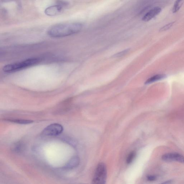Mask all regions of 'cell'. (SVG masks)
<instances>
[{
	"mask_svg": "<svg viewBox=\"0 0 184 184\" xmlns=\"http://www.w3.org/2000/svg\"><path fill=\"white\" fill-rule=\"evenodd\" d=\"M82 27V25L78 23L60 24L51 27L48 31V34L54 38L68 36L78 33Z\"/></svg>",
	"mask_w": 184,
	"mask_h": 184,
	"instance_id": "1",
	"label": "cell"
},
{
	"mask_svg": "<svg viewBox=\"0 0 184 184\" xmlns=\"http://www.w3.org/2000/svg\"><path fill=\"white\" fill-rule=\"evenodd\" d=\"M40 61V59L38 58H30L21 62L6 65L3 67V70L7 73L16 72L38 64Z\"/></svg>",
	"mask_w": 184,
	"mask_h": 184,
	"instance_id": "2",
	"label": "cell"
},
{
	"mask_svg": "<svg viewBox=\"0 0 184 184\" xmlns=\"http://www.w3.org/2000/svg\"><path fill=\"white\" fill-rule=\"evenodd\" d=\"M107 177V171L106 167L103 163L98 164L96 169L93 183L97 184H105Z\"/></svg>",
	"mask_w": 184,
	"mask_h": 184,
	"instance_id": "3",
	"label": "cell"
},
{
	"mask_svg": "<svg viewBox=\"0 0 184 184\" xmlns=\"http://www.w3.org/2000/svg\"><path fill=\"white\" fill-rule=\"evenodd\" d=\"M63 127L58 123H53L46 127L42 132L41 134L47 136L59 135L63 131Z\"/></svg>",
	"mask_w": 184,
	"mask_h": 184,
	"instance_id": "4",
	"label": "cell"
},
{
	"mask_svg": "<svg viewBox=\"0 0 184 184\" xmlns=\"http://www.w3.org/2000/svg\"><path fill=\"white\" fill-rule=\"evenodd\" d=\"M162 160L167 162H177L184 164V156L175 152L167 153L162 156Z\"/></svg>",
	"mask_w": 184,
	"mask_h": 184,
	"instance_id": "5",
	"label": "cell"
},
{
	"mask_svg": "<svg viewBox=\"0 0 184 184\" xmlns=\"http://www.w3.org/2000/svg\"><path fill=\"white\" fill-rule=\"evenodd\" d=\"M62 6L60 5L50 6L46 8L45 13L46 15L49 16L57 15L61 12Z\"/></svg>",
	"mask_w": 184,
	"mask_h": 184,
	"instance_id": "6",
	"label": "cell"
},
{
	"mask_svg": "<svg viewBox=\"0 0 184 184\" xmlns=\"http://www.w3.org/2000/svg\"><path fill=\"white\" fill-rule=\"evenodd\" d=\"M162 9L159 7H156L150 10L143 17L142 20L144 22H148L159 14Z\"/></svg>",
	"mask_w": 184,
	"mask_h": 184,
	"instance_id": "7",
	"label": "cell"
},
{
	"mask_svg": "<svg viewBox=\"0 0 184 184\" xmlns=\"http://www.w3.org/2000/svg\"><path fill=\"white\" fill-rule=\"evenodd\" d=\"M79 163V159L78 157L75 156L69 160L63 168L64 169H72L76 168Z\"/></svg>",
	"mask_w": 184,
	"mask_h": 184,
	"instance_id": "8",
	"label": "cell"
},
{
	"mask_svg": "<svg viewBox=\"0 0 184 184\" xmlns=\"http://www.w3.org/2000/svg\"><path fill=\"white\" fill-rule=\"evenodd\" d=\"M4 120L8 122L22 125L30 124L33 122V121L32 120H23V119H6Z\"/></svg>",
	"mask_w": 184,
	"mask_h": 184,
	"instance_id": "9",
	"label": "cell"
},
{
	"mask_svg": "<svg viewBox=\"0 0 184 184\" xmlns=\"http://www.w3.org/2000/svg\"><path fill=\"white\" fill-rule=\"evenodd\" d=\"M25 145L21 141H19L14 144L12 146V150L16 153H20L24 150Z\"/></svg>",
	"mask_w": 184,
	"mask_h": 184,
	"instance_id": "10",
	"label": "cell"
},
{
	"mask_svg": "<svg viewBox=\"0 0 184 184\" xmlns=\"http://www.w3.org/2000/svg\"><path fill=\"white\" fill-rule=\"evenodd\" d=\"M166 77V75L164 74H159L155 75V76L148 79V80L146 81L145 84H149V83L154 82H155V81L164 78Z\"/></svg>",
	"mask_w": 184,
	"mask_h": 184,
	"instance_id": "11",
	"label": "cell"
},
{
	"mask_svg": "<svg viewBox=\"0 0 184 184\" xmlns=\"http://www.w3.org/2000/svg\"><path fill=\"white\" fill-rule=\"evenodd\" d=\"M184 2V1L183 0H176L173 6L172 9V12L173 13H176L179 11L183 5Z\"/></svg>",
	"mask_w": 184,
	"mask_h": 184,
	"instance_id": "12",
	"label": "cell"
},
{
	"mask_svg": "<svg viewBox=\"0 0 184 184\" xmlns=\"http://www.w3.org/2000/svg\"><path fill=\"white\" fill-rule=\"evenodd\" d=\"M136 155V153L135 151L131 152V153L128 155V156H127L126 160L127 163L128 164L131 163L133 162L134 159L135 158Z\"/></svg>",
	"mask_w": 184,
	"mask_h": 184,
	"instance_id": "13",
	"label": "cell"
},
{
	"mask_svg": "<svg viewBox=\"0 0 184 184\" xmlns=\"http://www.w3.org/2000/svg\"><path fill=\"white\" fill-rule=\"evenodd\" d=\"M174 23L175 22H171L163 26L162 28L160 29L159 31L160 32H163V31H166L169 30V29H170L172 27L173 25L174 24Z\"/></svg>",
	"mask_w": 184,
	"mask_h": 184,
	"instance_id": "14",
	"label": "cell"
},
{
	"mask_svg": "<svg viewBox=\"0 0 184 184\" xmlns=\"http://www.w3.org/2000/svg\"><path fill=\"white\" fill-rule=\"evenodd\" d=\"M129 51V49L125 50V51L123 52H121L120 53L116 54L115 55V56H116V57H120V56H122L128 53Z\"/></svg>",
	"mask_w": 184,
	"mask_h": 184,
	"instance_id": "15",
	"label": "cell"
},
{
	"mask_svg": "<svg viewBox=\"0 0 184 184\" xmlns=\"http://www.w3.org/2000/svg\"><path fill=\"white\" fill-rule=\"evenodd\" d=\"M147 179L149 181H152L155 180L156 177L155 175H149Z\"/></svg>",
	"mask_w": 184,
	"mask_h": 184,
	"instance_id": "16",
	"label": "cell"
},
{
	"mask_svg": "<svg viewBox=\"0 0 184 184\" xmlns=\"http://www.w3.org/2000/svg\"><path fill=\"white\" fill-rule=\"evenodd\" d=\"M1 1L3 2H8L13 1L14 0H1Z\"/></svg>",
	"mask_w": 184,
	"mask_h": 184,
	"instance_id": "17",
	"label": "cell"
},
{
	"mask_svg": "<svg viewBox=\"0 0 184 184\" xmlns=\"http://www.w3.org/2000/svg\"><path fill=\"white\" fill-rule=\"evenodd\" d=\"M172 181H168L166 182H164L163 183H166V184H169V183H172Z\"/></svg>",
	"mask_w": 184,
	"mask_h": 184,
	"instance_id": "18",
	"label": "cell"
},
{
	"mask_svg": "<svg viewBox=\"0 0 184 184\" xmlns=\"http://www.w3.org/2000/svg\"><path fill=\"white\" fill-rule=\"evenodd\" d=\"M183 1H184V0H183Z\"/></svg>",
	"mask_w": 184,
	"mask_h": 184,
	"instance_id": "19",
	"label": "cell"
}]
</instances>
